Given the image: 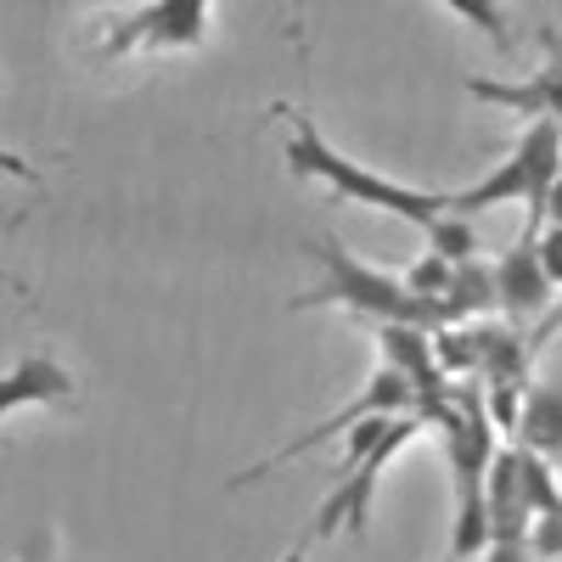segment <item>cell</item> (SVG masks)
I'll return each mask as SVG.
<instances>
[{
	"label": "cell",
	"instance_id": "cell-16",
	"mask_svg": "<svg viewBox=\"0 0 562 562\" xmlns=\"http://www.w3.org/2000/svg\"><path fill=\"white\" fill-rule=\"evenodd\" d=\"M479 562H540V557H535L529 540H490Z\"/></svg>",
	"mask_w": 562,
	"mask_h": 562
},
{
	"label": "cell",
	"instance_id": "cell-17",
	"mask_svg": "<svg viewBox=\"0 0 562 562\" xmlns=\"http://www.w3.org/2000/svg\"><path fill=\"white\" fill-rule=\"evenodd\" d=\"M551 333H562V304H557V310L535 326V333H529V349H540V338H551Z\"/></svg>",
	"mask_w": 562,
	"mask_h": 562
},
{
	"label": "cell",
	"instance_id": "cell-19",
	"mask_svg": "<svg viewBox=\"0 0 562 562\" xmlns=\"http://www.w3.org/2000/svg\"><path fill=\"white\" fill-rule=\"evenodd\" d=\"M546 220H551V225H562V175L551 180V203H546Z\"/></svg>",
	"mask_w": 562,
	"mask_h": 562
},
{
	"label": "cell",
	"instance_id": "cell-20",
	"mask_svg": "<svg viewBox=\"0 0 562 562\" xmlns=\"http://www.w3.org/2000/svg\"><path fill=\"white\" fill-rule=\"evenodd\" d=\"M18 562H57V557H52V551H45V540H34V546H29V551H23Z\"/></svg>",
	"mask_w": 562,
	"mask_h": 562
},
{
	"label": "cell",
	"instance_id": "cell-18",
	"mask_svg": "<svg viewBox=\"0 0 562 562\" xmlns=\"http://www.w3.org/2000/svg\"><path fill=\"white\" fill-rule=\"evenodd\" d=\"M0 169L18 175V180H34V164H23V158H18V153H7V147H0Z\"/></svg>",
	"mask_w": 562,
	"mask_h": 562
},
{
	"label": "cell",
	"instance_id": "cell-1",
	"mask_svg": "<svg viewBox=\"0 0 562 562\" xmlns=\"http://www.w3.org/2000/svg\"><path fill=\"white\" fill-rule=\"evenodd\" d=\"M304 254L321 265V288L299 293L288 310H349L360 321H405V326H428V333H439L445 321V304L439 299H422L405 288V276H389V270H371L360 265L333 231H326L321 243H304Z\"/></svg>",
	"mask_w": 562,
	"mask_h": 562
},
{
	"label": "cell",
	"instance_id": "cell-8",
	"mask_svg": "<svg viewBox=\"0 0 562 562\" xmlns=\"http://www.w3.org/2000/svg\"><path fill=\"white\" fill-rule=\"evenodd\" d=\"M495 288H501V310H506L512 321H540V315H546L557 281H551V270H546V259H540V231H535V225H524L518 248L501 254Z\"/></svg>",
	"mask_w": 562,
	"mask_h": 562
},
{
	"label": "cell",
	"instance_id": "cell-6",
	"mask_svg": "<svg viewBox=\"0 0 562 562\" xmlns=\"http://www.w3.org/2000/svg\"><path fill=\"white\" fill-rule=\"evenodd\" d=\"M389 411H416V389H411V378H405V371L400 366H378V371H371V383L344 405V411H333V416H321L315 422V428H304L299 439H288V445H281V450H270L265 461H254L248 467V473H237V479H231V490H243V484H259L265 473H276V467L281 461H299L304 450H315V445H326V439H338V434H349L355 428V422L360 416H389Z\"/></svg>",
	"mask_w": 562,
	"mask_h": 562
},
{
	"label": "cell",
	"instance_id": "cell-7",
	"mask_svg": "<svg viewBox=\"0 0 562 562\" xmlns=\"http://www.w3.org/2000/svg\"><path fill=\"white\" fill-rule=\"evenodd\" d=\"M540 45H546V68H535L529 79H467V97L524 119H562V34L540 23Z\"/></svg>",
	"mask_w": 562,
	"mask_h": 562
},
{
	"label": "cell",
	"instance_id": "cell-21",
	"mask_svg": "<svg viewBox=\"0 0 562 562\" xmlns=\"http://www.w3.org/2000/svg\"><path fill=\"white\" fill-rule=\"evenodd\" d=\"M293 40L304 45V0H293Z\"/></svg>",
	"mask_w": 562,
	"mask_h": 562
},
{
	"label": "cell",
	"instance_id": "cell-2",
	"mask_svg": "<svg viewBox=\"0 0 562 562\" xmlns=\"http://www.w3.org/2000/svg\"><path fill=\"white\" fill-rule=\"evenodd\" d=\"M288 119H293V140L281 147V158H288V169H293L299 180H321L338 203L383 209V214H394V220H405V225H416V231H428V225L450 209L445 192H416V186H400V180H389V175H378V169L344 158L333 140L315 130V119H310L304 108H288Z\"/></svg>",
	"mask_w": 562,
	"mask_h": 562
},
{
	"label": "cell",
	"instance_id": "cell-5",
	"mask_svg": "<svg viewBox=\"0 0 562 562\" xmlns=\"http://www.w3.org/2000/svg\"><path fill=\"white\" fill-rule=\"evenodd\" d=\"M214 0H147V7L113 12L102 23V57H135V52H198L209 40Z\"/></svg>",
	"mask_w": 562,
	"mask_h": 562
},
{
	"label": "cell",
	"instance_id": "cell-22",
	"mask_svg": "<svg viewBox=\"0 0 562 562\" xmlns=\"http://www.w3.org/2000/svg\"><path fill=\"white\" fill-rule=\"evenodd\" d=\"M445 562H456V557H445Z\"/></svg>",
	"mask_w": 562,
	"mask_h": 562
},
{
	"label": "cell",
	"instance_id": "cell-4",
	"mask_svg": "<svg viewBox=\"0 0 562 562\" xmlns=\"http://www.w3.org/2000/svg\"><path fill=\"white\" fill-rule=\"evenodd\" d=\"M562 175V119H529V130L518 135V147L501 169H490L484 180L461 186V192H445V203L456 214H479L495 203H524L529 225H546V203H551V180Z\"/></svg>",
	"mask_w": 562,
	"mask_h": 562
},
{
	"label": "cell",
	"instance_id": "cell-14",
	"mask_svg": "<svg viewBox=\"0 0 562 562\" xmlns=\"http://www.w3.org/2000/svg\"><path fill=\"white\" fill-rule=\"evenodd\" d=\"M450 276H456V259H445V254H422L411 270H405V288L411 293H422V299H439L445 288H450Z\"/></svg>",
	"mask_w": 562,
	"mask_h": 562
},
{
	"label": "cell",
	"instance_id": "cell-12",
	"mask_svg": "<svg viewBox=\"0 0 562 562\" xmlns=\"http://www.w3.org/2000/svg\"><path fill=\"white\" fill-rule=\"evenodd\" d=\"M422 243H428L434 254H445V259H473L479 254V231H473V220H467V214H456V209H445L428 231H422Z\"/></svg>",
	"mask_w": 562,
	"mask_h": 562
},
{
	"label": "cell",
	"instance_id": "cell-9",
	"mask_svg": "<svg viewBox=\"0 0 562 562\" xmlns=\"http://www.w3.org/2000/svg\"><path fill=\"white\" fill-rule=\"evenodd\" d=\"M52 400H74L68 366H57L52 355H23L18 366L0 371V422L23 405H52Z\"/></svg>",
	"mask_w": 562,
	"mask_h": 562
},
{
	"label": "cell",
	"instance_id": "cell-11",
	"mask_svg": "<svg viewBox=\"0 0 562 562\" xmlns=\"http://www.w3.org/2000/svg\"><path fill=\"white\" fill-rule=\"evenodd\" d=\"M518 434L529 450H562V394L557 389H529L524 416H518Z\"/></svg>",
	"mask_w": 562,
	"mask_h": 562
},
{
	"label": "cell",
	"instance_id": "cell-15",
	"mask_svg": "<svg viewBox=\"0 0 562 562\" xmlns=\"http://www.w3.org/2000/svg\"><path fill=\"white\" fill-rule=\"evenodd\" d=\"M540 259H546V270H551V281L562 288V225H540Z\"/></svg>",
	"mask_w": 562,
	"mask_h": 562
},
{
	"label": "cell",
	"instance_id": "cell-13",
	"mask_svg": "<svg viewBox=\"0 0 562 562\" xmlns=\"http://www.w3.org/2000/svg\"><path fill=\"white\" fill-rule=\"evenodd\" d=\"M439 7H450L461 23H473L490 45H501V52H512V29H506V12L501 0H439Z\"/></svg>",
	"mask_w": 562,
	"mask_h": 562
},
{
	"label": "cell",
	"instance_id": "cell-10",
	"mask_svg": "<svg viewBox=\"0 0 562 562\" xmlns=\"http://www.w3.org/2000/svg\"><path fill=\"white\" fill-rule=\"evenodd\" d=\"M445 304V321H484L501 310V288H495V270L473 254V259H461L456 276H450V288L439 293Z\"/></svg>",
	"mask_w": 562,
	"mask_h": 562
},
{
	"label": "cell",
	"instance_id": "cell-3",
	"mask_svg": "<svg viewBox=\"0 0 562 562\" xmlns=\"http://www.w3.org/2000/svg\"><path fill=\"white\" fill-rule=\"evenodd\" d=\"M434 422L422 416V411H400L389 428H383V439L371 445V450H360V456H344V467H338V484H333V495H326L321 506H315V518L304 524V535L288 546V557L281 562H304L310 557V546H321V540H333L338 529H349V535H366V518H371V490H378V479H383V467L411 445V439H422Z\"/></svg>",
	"mask_w": 562,
	"mask_h": 562
}]
</instances>
